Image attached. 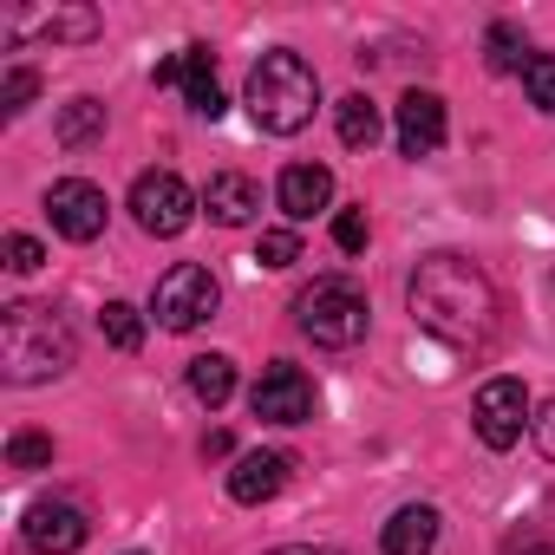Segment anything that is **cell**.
<instances>
[{
	"instance_id": "6da1fadb",
	"label": "cell",
	"mask_w": 555,
	"mask_h": 555,
	"mask_svg": "<svg viewBox=\"0 0 555 555\" xmlns=\"http://www.w3.org/2000/svg\"><path fill=\"white\" fill-rule=\"evenodd\" d=\"M405 301H412V321L451 347H477L490 340L496 327V288H490V274L470 261V255H425L412 268V282H405Z\"/></svg>"
},
{
	"instance_id": "7a4b0ae2",
	"label": "cell",
	"mask_w": 555,
	"mask_h": 555,
	"mask_svg": "<svg viewBox=\"0 0 555 555\" xmlns=\"http://www.w3.org/2000/svg\"><path fill=\"white\" fill-rule=\"evenodd\" d=\"M73 366V327L40 308V301H14L0 308V373L8 386H40V379H60Z\"/></svg>"
},
{
	"instance_id": "3957f363",
	"label": "cell",
	"mask_w": 555,
	"mask_h": 555,
	"mask_svg": "<svg viewBox=\"0 0 555 555\" xmlns=\"http://www.w3.org/2000/svg\"><path fill=\"white\" fill-rule=\"evenodd\" d=\"M314 105H321V73L301 53L274 47V53L255 60V73H248V112H255L261 131L295 138L301 125H314Z\"/></svg>"
},
{
	"instance_id": "277c9868",
	"label": "cell",
	"mask_w": 555,
	"mask_h": 555,
	"mask_svg": "<svg viewBox=\"0 0 555 555\" xmlns=\"http://www.w3.org/2000/svg\"><path fill=\"white\" fill-rule=\"evenodd\" d=\"M295 321H301V334H308L314 347L347 353V347L366 340V295H360L353 282H340V274H327V282H314V288L295 301Z\"/></svg>"
},
{
	"instance_id": "5b68a950",
	"label": "cell",
	"mask_w": 555,
	"mask_h": 555,
	"mask_svg": "<svg viewBox=\"0 0 555 555\" xmlns=\"http://www.w3.org/2000/svg\"><path fill=\"white\" fill-rule=\"evenodd\" d=\"M216 301H222L216 274L196 268V261H177V268H164V282H157V295H151V314H157V327H170V334H196L203 321H216Z\"/></svg>"
},
{
	"instance_id": "8992f818",
	"label": "cell",
	"mask_w": 555,
	"mask_h": 555,
	"mask_svg": "<svg viewBox=\"0 0 555 555\" xmlns=\"http://www.w3.org/2000/svg\"><path fill=\"white\" fill-rule=\"evenodd\" d=\"M196 203H203V196H196L177 170H144V177L131 183V216H138V229L157 235V242L183 235L190 216H196Z\"/></svg>"
},
{
	"instance_id": "52a82bcc",
	"label": "cell",
	"mask_w": 555,
	"mask_h": 555,
	"mask_svg": "<svg viewBox=\"0 0 555 555\" xmlns=\"http://www.w3.org/2000/svg\"><path fill=\"white\" fill-rule=\"evenodd\" d=\"M248 405H255L261 425H308L314 418V379L295 360H274V366H261Z\"/></svg>"
},
{
	"instance_id": "ba28073f",
	"label": "cell",
	"mask_w": 555,
	"mask_h": 555,
	"mask_svg": "<svg viewBox=\"0 0 555 555\" xmlns=\"http://www.w3.org/2000/svg\"><path fill=\"white\" fill-rule=\"evenodd\" d=\"M47 216L66 242H99L105 235V190L86 183V177H60L47 190Z\"/></svg>"
},
{
	"instance_id": "9c48e42d",
	"label": "cell",
	"mask_w": 555,
	"mask_h": 555,
	"mask_svg": "<svg viewBox=\"0 0 555 555\" xmlns=\"http://www.w3.org/2000/svg\"><path fill=\"white\" fill-rule=\"evenodd\" d=\"M477 438L490 444V451H509L516 438H522V425H529V392H522V379H490L483 392H477Z\"/></svg>"
},
{
	"instance_id": "30bf717a",
	"label": "cell",
	"mask_w": 555,
	"mask_h": 555,
	"mask_svg": "<svg viewBox=\"0 0 555 555\" xmlns=\"http://www.w3.org/2000/svg\"><path fill=\"white\" fill-rule=\"evenodd\" d=\"M21 529H27V548H40V555H79L86 535H92L73 503H34Z\"/></svg>"
},
{
	"instance_id": "8fae6325",
	"label": "cell",
	"mask_w": 555,
	"mask_h": 555,
	"mask_svg": "<svg viewBox=\"0 0 555 555\" xmlns=\"http://www.w3.org/2000/svg\"><path fill=\"white\" fill-rule=\"evenodd\" d=\"M392 131H399V151H405V157H431V151L444 144V99H438V92H405Z\"/></svg>"
},
{
	"instance_id": "7c38bea8",
	"label": "cell",
	"mask_w": 555,
	"mask_h": 555,
	"mask_svg": "<svg viewBox=\"0 0 555 555\" xmlns=\"http://www.w3.org/2000/svg\"><path fill=\"white\" fill-rule=\"evenodd\" d=\"M274 203H282V216H288V222L321 216V209L334 203V170H327V164H288V170H282V183H274Z\"/></svg>"
},
{
	"instance_id": "4fadbf2b",
	"label": "cell",
	"mask_w": 555,
	"mask_h": 555,
	"mask_svg": "<svg viewBox=\"0 0 555 555\" xmlns=\"http://www.w3.org/2000/svg\"><path fill=\"white\" fill-rule=\"evenodd\" d=\"M288 470H295L288 451H242L235 470H229V496H235V503H268L274 490L288 483Z\"/></svg>"
},
{
	"instance_id": "5bb4252c",
	"label": "cell",
	"mask_w": 555,
	"mask_h": 555,
	"mask_svg": "<svg viewBox=\"0 0 555 555\" xmlns=\"http://www.w3.org/2000/svg\"><path fill=\"white\" fill-rule=\"evenodd\" d=\"M203 209H209L222 229H242V222L261 209V190H255V177H242V170H216L209 190H203Z\"/></svg>"
},
{
	"instance_id": "9a60e30c",
	"label": "cell",
	"mask_w": 555,
	"mask_h": 555,
	"mask_svg": "<svg viewBox=\"0 0 555 555\" xmlns=\"http://www.w3.org/2000/svg\"><path fill=\"white\" fill-rule=\"evenodd\" d=\"M386 555H431L438 548V509L431 503H405L392 522H386Z\"/></svg>"
},
{
	"instance_id": "2e32d148",
	"label": "cell",
	"mask_w": 555,
	"mask_h": 555,
	"mask_svg": "<svg viewBox=\"0 0 555 555\" xmlns=\"http://www.w3.org/2000/svg\"><path fill=\"white\" fill-rule=\"evenodd\" d=\"M8 34H47V40H92L99 14L92 8H53V14H8Z\"/></svg>"
},
{
	"instance_id": "e0dca14e",
	"label": "cell",
	"mask_w": 555,
	"mask_h": 555,
	"mask_svg": "<svg viewBox=\"0 0 555 555\" xmlns=\"http://www.w3.org/2000/svg\"><path fill=\"white\" fill-rule=\"evenodd\" d=\"M177 60H183V73H177V86H183V99H190V112H203V118H222V86H216V66H209V47H183Z\"/></svg>"
},
{
	"instance_id": "ac0fdd59",
	"label": "cell",
	"mask_w": 555,
	"mask_h": 555,
	"mask_svg": "<svg viewBox=\"0 0 555 555\" xmlns=\"http://www.w3.org/2000/svg\"><path fill=\"white\" fill-rule=\"evenodd\" d=\"M334 125H340V144H347V151H373L379 131H386V125H379V105H373L366 92H347V99L334 105Z\"/></svg>"
},
{
	"instance_id": "d6986e66",
	"label": "cell",
	"mask_w": 555,
	"mask_h": 555,
	"mask_svg": "<svg viewBox=\"0 0 555 555\" xmlns=\"http://www.w3.org/2000/svg\"><path fill=\"white\" fill-rule=\"evenodd\" d=\"M53 138H60L66 151H86L92 138H105V105H99V99H73V105H60Z\"/></svg>"
},
{
	"instance_id": "ffe728a7",
	"label": "cell",
	"mask_w": 555,
	"mask_h": 555,
	"mask_svg": "<svg viewBox=\"0 0 555 555\" xmlns=\"http://www.w3.org/2000/svg\"><path fill=\"white\" fill-rule=\"evenodd\" d=\"M190 392L216 412V405H229V392H235V360H222V353H196L190 360Z\"/></svg>"
},
{
	"instance_id": "44dd1931",
	"label": "cell",
	"mask_w": 555,
	"mask_h": 555,
	"mask_svg": "<svg viewBox=\"0 0 555 555\" xmlns=\"http://www.w3.org/2000/svg\"><path fill=\"white\" fill-rule=\"evenodd\" d=\"M99 334H105L118 353H138V347H144V314H138L131 301H105V314H99Z\"/></svg>"
},
{
	"instance_id": "7402d4cb",
	"label": "cell",
	"mask_w": 555,
	"mask_h": 555,
	"mask_svg": "<svg viewBox=\"0 0 555 555\" xmlns=\"http://www.w3.org/2000/svg\"><path fill=\"white\" fill-rule=\"evenodd\" d=\"M522 86H529V105L555 118V53H529V66H522Z\"/></svg>"
},
{
	"instance_id": "603a6c76",
	"label": "cell",
	"mask_w": 555,
	"mask_h": 555,
	"mask_svg": "<svg viewBox=\"0 0 555 555\" xmlns=\"http://www.w3.org/2000/svg\"><path fill=\"white\" fill-rule=\"evenodd\" d=\"M255 261H261V268H295V261H301V235H295V229H261Z\"/></svg>"
},
{
	"instance_id": "cb8c5ba5",
	"label": "cell",
	"mask_w": 555,
	"mask_h": 555,
	"mask_svg": "<svg viewBox=\"0 0 555 555\" xmlns=\"http://www.w3.org/2000/svg\"><path fill=\"white\" fill-rule=\"evenodd\" d=\"M483 60H490L496 73H509V66H529V60H522V34H516L509 21H496V27L483 34Z\"/></svg>"
},
{
	"instance_id": "d4e9b609",
	"label": "cell",
	"mask_w": 555,
	"mask_h": 555,
	"mask_svg": "<svg viewBox=\"0 0 555 555\" xmlns=\"http://www.w3.org/2000/svg\"><path fill=\"white\" fill-rule=\"evenodd\" d=\"M8 464L14 470H47L53 464V438L47 431H14L8 438Z\"/></svg>"
},
{
	"instance_id": "484cf974",
	"label": "cell",
	"mask_w": 555,
	"mask_h": 555,
	"mask_svg": "<svg viewBox=\"0 0 555 555\" xmlns=\"http://www.w3.org/2000/svg\"><path fill=\"white\" fill-rule=\"evenodd\" d=\"M34 99H40V73H34V66H14V73H8V92H0V105H8V118H21V112H27Z\"/></svg>"
},
{
	"instance_id": "4316f807",
	"label": "cell",
	"mask_w": 555,
	"mask_h": 555,
	"mask_svg": "<svg viewBox=\"0 0 555 555\" xmlns=\"http://www.w3.org/2000/svg\"><path fill=\"white\" fill-rule=\"evenodd\" d=\"M334 242H340L347 255H360V248H366V209H340V216H334Z\"/></svg>"
},
{
	"instance_id": "83f0119b",
	"label": "cell",
	"mask_w": 555,
	"mask_h": 555,
	"mask_svg": "<svg viewBox=\"0 0 555 555\" xmlns=\"http://www.w3.org/2000/svg\"><path fill=\"white\" fill-rule=\"evenodd\" d=\"M40 261H47V248H40L34 235H8V268H14V274H34Z\"/></svg>"
},
{
	"instance_id": "f1b7e54d",
	"label": "cell",
	"mask_w": 555,
	"mask_h": 555,
	"mask_svg": "<svg viewBox=\"0 0 555 555\" xmlns=\"http://www.w3.org/2000/svg\"><path fill=\"white\" fill-rule=\"evenodd\" d=\"M529 431H535V451H542V457H555V399L529 418Z\"/></svg>"
},
{
	"instance_id": "f546056e",
	"label": "cell",
	"mask_w": 555,
	"mask_h": 555,
	"mask_svg": "<svg viewBox=\"0 0 555 555\" xmlns=\"http://www.w3.org/2000/svg\"><path fill=\"white\" fill-rule=\"evenodd\" d=\"M268 555H347V548H327V542H288V548H268Z\"/></svg>"
},
{
	"instance_id": "4dcf8cb0",
	"label": "cell",
	"mask_w": 555,
	"mask_h": 555,
	"mask_svg": "<svg viewBox=\"0 0 555 555\" xmlns=\"http://www.w3.org/2000/svg\"><path fill=\"white\" fill-rule=\"evenodd\" d=\"M203 457H229V431H209L203 438Z\"/></svg>"
},
{
	"instance_id": "1f68e13d",
	"label": "cell",
	"mask_w": 555,
	"mask_h": 555,
	"mask_svg": "<svg viewBox=\"0 0 555 555\" xmlns=\"http://www.w3.org/2000/svg\"><path fill=\"white\" fill-rule=\"evenodd\" d=\"M516 555H555V548H548V542H535V535H529V542H516Z\"/></svg>"
}]
</instances>
